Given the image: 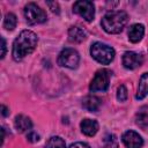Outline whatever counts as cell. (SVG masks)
<instances>
[{"label": "cell", "instance_id": "24", "mask_svg": "<svg viewBox=\"0 0 148 148\" xmlns=\"http://www.w3.org/2000/svg\"><path fill=\"white\" fill-rule=\"evenodd\" d=\"M1 49H2V52H1V59L5 58V54H6V40L3 37H1Z\"/></svg>", "mask_w": 148, "mask_h": 148}, {"label": "cell", "instance_id": "4", "mask_svg": "<svg viewBox=\"0 0 148 148\" xmlns=\"http://www.w3.org/2000/svg\"><path fill=\"white\" fill-rule=\"evenodd\" d=\"M110 77H111V72L109 69H99V71H97L95 76H94V79L90 82L89 90L92 91V92L105 91L109 88Z\"/></svg>", "mask_w": 148, "mask_h": 148}, {"label": "cell", "instance_id": "8", "mask_svg": "<svg viewBox=\"0 0 148 148\" xmlns=\"http://www.w3.org/2000/svg\"><path fill=\"white\" fill-rule=\"evenodd\" d=\"M121 140L125 145L126 148H142L143 146V140L142 138L134 131H126L123 136Z\"/></svg>", "mask_w": 148, "mask_h": 148}, {"label": "cell", "instance_id": "7", "mask_svg": "<svg viewBox=\"0 0 148 148\" xmlns=\"http://www.w3.org/2000/svg\"><path fill=\"white\" fill-rule=\"evenodd\" d=\"M73 12L81 17H83L87 22H91L95 16V7L91 1L80 0L73 5Z\"/></svg>", "mask_w": 148, "mask_h": 148}, {"label": "cell", "instance_id": "6", "mask_svg": "<svg viewBox=\"0 0 148 148\" xmlns=\"http://www.w3.org/2000/svg\"><path fill=\"white\" fill-rule=\"evenodd\" d=\"M80 61V56L76 50L66 47L58 56V64L67 68H76Z\"/></svg>", "mask_w": 148, "mask_h": 148}, {"label": "cell", "instance_id": "23", "mask_svg": "<svg viewBox=\"0 0 148 148\" xmlns=\"http://www.w3.org/2000/svg\"><path fill=\"white\" fill-rule=\"evenodd\" d=\"M69 148H90V147L84 142H75V143H72Z\"/></svg>", "mask_w": 148, "mask_h": 148}, {"label": "cell", "instance_id": "19", "mask_svg": "<svg viewBox=\"0 0 148 148\" xmlns=\"http://www.w3.org/2000/svg\"><path fill=\"white\" fill-rule=\"evenodd\" d=\"M128 97V94H127V89L124 84L119 86L118 87V91H117V99L120 101V102H125Z\"/></svg>", "mask_w": 148, "mask_h": 148}, {"label": "cell", "instance_id": "14", "mask_svg": "<svg viewBox=\"0 0 148 148\" xmlns=\"http://www.w3.org/2000/svg\"><path fill=\"white\" fill-rule=\"evenodd\" d=\"M87 34L80 27H72L68 30V39L72 43H81L86 39Z\"/></svg>", "mask_w": 148, "mask_h": 148}, {"label": "cell", "instance_id": "13", "mask_svg": "<svg viewBox=\"0 0 148 148\" xmlns=\"http://www.w3.org/2000/svg\"><path fill=\"white\" fill-rule=\"evenodd\" d=\"M101 104H102L101 98H98V97H96V96H92V95L84 97L83 101H82V106H83L86 110L90 111V112L97 111V110L101 108Z\"/></svg>", "mask_w": 148, "mask_h": 148}, {"label": "cell", "instance_id": "17", "mask_svg": "<svg viewBox=\"0 0 148 148\" xmlns=\"http://www.w3.org/2000/svg\"><path fill=\"white\" fill-rule=\"evenodd\" d=\"M17 23V18L15 16V14L13 13H7L3 20V28L6 30H14V28L16 27Z\"/></svg>", "mask_w": 148, "mask_h": 148}, {"label": "cell", "instance_id": "10", "mask_svg": "<svg viewBox=\"0 0 148 148\" xmlns=\"http://www.w3.org/2000/svg\"><path fill=\"white\" fill-rule=\"evenodd\" d=\"M81 131L87 136H94L98 131V123L94 119H83L80 124Z\"/></svg>", "mask_w": 148, "mask_h": 148}, {"label": "cell", "instance_id": "18", "mask_svg": "<svg viewBox=\"0 0 148 148\" xmlns=\"http://www.w3.org/2000/svg\"><path fill=\"white\" fill-rule=\"evenodd\" d=\"M46 148H66V143L60 136H52L47 140Z\"/></svg>", "mask_w": 148, "mask_h": 148}, {"label": "cell", "instance_id": "9", "mask_svg": "<svg viewBox=\"0 0 148 148\" xmlns=\"http://www.w3.org/2000/svg\"><path fill=\"white\" fill-rule=\"evenodd\" d=\"M142 61H143L142 56H140L139 53H135L133 51H127L123 56V65L127 69H134V68L141 66Z\"/></svg>", "mask_w": 148, "mask_h": 148}, {"label": "cell", "instance_id": "1", "mask_svg": "<svg viewBox=\"0 0 148 148\" xmlns=\"http://www.w3.org/2000/svg\"><path fill=\"white\" fill-rule=\"evenodd\" d=\"M38 37L30 30H23L13 43V58L15 61H21L25 56L30 54L37 46Z\"/></svg>", "mask_w": 148, "mask_h": 148}, {"label": "cell", "instance_id": "3", "mask_svg": "<svg viewBox=\"0 0 148 148\" xmlns=\"http://www.w3.org/2000/svg\"><path fill=\"white\" fill-rule=\"evenodd\" d=\"M91 57L102 65H109L114 58V50L101 42H96L90 47Z\"/></svg>", "mask_w": 148, "mask_h": 148}, {"label": "cell", "instance_id": "2", "mask_svg": "<svg viewBox=\"0 0 148 148\" xmlns=\"http://www.w3.org/2000/svg\"><path fill=\"white\" fill-rule=\"evenodd\" d=\"M127 21L128 16L124 10H110L103 16L101 25L108 34H119Z\"/></svg>", "mask_w": 148, "mask_h": 148}, {"label": "cell", "instance_id": "22", "mask_svg": "<svg viewBox=\"0 0 148 148\" xmlns=\"http://www.w3.org/2000/svg\"><path fill=\"white\" fill-rule=\"evenodd\" d=\"M46 5L50 7V9H51L53 13L59 14L60 10H59V5H58V2H56V1H47Z\"/></svg>", "mask_w": 148, "mask_h": 148}, {"label": "cell", "instance_id": "15", "mask_svg": "<svg viewBox=\"0 0 148 148\" xmlns=\"http://www.w3.org/2000/svg\"><path fill=\"white\" fill-rule=\"evenodd\" d=\"M135 123L141 128H148V106H141L135 114Z\"/></svg>", "mask_w": 148, "mask_h": 148}, {"label": "cell", "instance_id": "25", "mask_svg": "<svg viewBox=\"0 0 148 148\" xmlns=\"http://www.w3.org/2000/svg\"><path fill=\"white\" fill-rule=\"evenodd\" d=\"M1 113H2L3 117H7L9 114V111H8V109L5 105H1Z\"/></svg>", "mask_w": 148, "mask_h": 148}, {"label": "cell", "instance_id": "20", "mask_svg": "<svg viewBox=\"0 0 148 148\" xmlns=\"http://www.w3.org/2000/svg\"><path fill=\"white\" fill-rule=\"evenodd\" d=\"M105 146L108 148H118V141L113 134H108L105 136Z\"/></svg>", "mask_w": 148, "mask_h": 148}, {"label": "cell", "instance_id": "21", "mask_svg": "<svg viewBox=\"0 0 148 148\" xmlns=\"http://www.w3.org/2000/svg\"><path fill=\"white\" fill-rule=\"evenodd\" d=\"M27 139H28L29 142H37V141L39 140V135H38L36 132L31 131V132H29V133L27 134Z\"/></svg>", "mask_w": 148, "mask_h": 148}, {"label": "cell", "instance_id": "11", "mask_svg": "<svg viewBox=\"0 0 148 148\" xmlns=\"http://www.w3.org/2000/svg\"><path fill=\"white\" fill-rule=\"evenodd\" d=\"M143 34H145V27L142 24L139 23L132 24L128 29V39L132 43H138L142 39Z\"/></svg>", "mask_w": 148, "mask_h": 148}, {"label": "cell", "instance_id": "12", "mask_svg": "<svg viewBox=\"0 0 148 148\" xmlns=\"http://www.w3.org/2000/svg\"><path fill=\"white\" fill-rule=\"evenodd\" d=\"M14 126L17 130V132L22 133V132H25V131H28L32 127V121L29 117H27L24 114H18V116L15 117Z\"/></svg>", "mask_w": 148, "mask_h": 148}, {"label": "cell", "instance_id": "5", "mask_svg": "<svg viewBox=\"0 0 148 148\" xmlns=\"http://www.w3.org/2000/svg\"><path fill=\"white\" fill-rule=\"evenodd\" d=\"M24 17L29 24H38L46 21V13L35 2H29L24 7Z\"/></svg>", "mask_w": 148, "mask_h": 148}, {"label": "cell", "instance_id": "16", "mask_svg": "<svg viewBox=\"0 0 148 148\" xmlns=\"http://www.w3.org/2000/svg\"><path fill=\"white\" fill-rule=\"evenodd\" d=\"M148 95V73H143L139 81L138 92L135 95L136 99H143Z\"/></svg>", "mask_w": 148, "mask_h": 148}]
</instances>
